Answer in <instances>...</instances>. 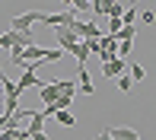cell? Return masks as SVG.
Masks as SVG:
<instances>
[{"mask_svg": "<svg viewBox=\"0 0 156 140\" xmlns=\"http://www.w3.org/2000/svg\"><path fill=\"white\" fill-rule=\"evenodd\" d=\"M54 35H58L61 51H64V54H73V58H76V51H80V38H76L70 29H54Z\"/></svg>", "mask_w": 156, "mask_h": 140, "instance_id": "1", "label": "cell"}, {"mask_svg": "<svg viewBox=\"0 0 156 140\" xmlns=\"http://www.w3.org/2000/svg\"><path fill=\"white\" fill-rule=\"evenodd\" d=\"M41 16L45 13H23V16H13L10 26H13V32H32V23H41Z\"/></svg>", "mask_w": 156, "mask_h": 140, "instance_id": "2", "label": "cell"}, {"mask_svg": "<svg viewBox=\"0 0 156 140\" xmlns=\"http://www.w3.org/2000/svg\"><path fill=\"white\" fill-rule=\"evenodd\" d=\"M38 96H41V102H45V105H54V102L61 99V86H58V80L45 83V86L38 89Z\"/></svg>", "mask_w": 156, "mask_h": 140, "instance_id": "3", "label": "cell"}, {"mask_svg": "<svg viewBox=\"0 0 156 140\" xmlns=\"http://www.w3.org/2000/svg\"><path fill=\"white\" fill-rule=\"evenodd\" d=\"M124 67H127V61L115 58V61H108V64H102V76H121Z\"/></svg>", "mask_w": 156, "mask_h": 140, "instance_id": "4", "label": "cell"}, {"mask_svg": "<svg viewBox=\"0 0 156 140\" xmlns=\"http://www.w3.org/2000/svg\"><path fill=\"white\" fill-rule=\"evenodd\" d=\"M76 80H80V93H83V96H93V93H96V89H93V80H89V70H86V67H80V70H76Z\"/></svg>", "mask_w": 156, "mask_h": 140, "instance_id": "5", "label": "cell"}, {"mask_svg": "<svg viewBox=\"0 0 156 140\" xmlns=\"http://www.w3.org/2000/svg\"><path fill=\"white\" fill-rule=\"evenodd\" d=\"M108 134H112V140H140L134 128H108Z\"/></svg>", "mask_w": 156, "mask_h": 140, "instance_id": "6", "label": "cell"}, {"mask_svg": "<svg viewBox=\"0 0 156 140\" xmlns=\"http://www.w3.org/2000/svg\"><path fill=\"white\" fill-rule=\"evenodd\" d=\"M16 86H19V93H23L26 86H38V89H41L45 83H41V80H38L35 73H26V70H23V76H19V83H16Z\"/></svg>", "mask_w": 156, "mask_h": 140, "instance_id": "7", "label": "cell"}, {"mask_svg": "<svg viewBox=\"0 0 156 140\" xmlns=\"http://www.w3.org/2000/svg\"><path fill=\"white\" fill-rule=\"evenodd\" d=\"M137 16H140V13H137V6H127V10H124V16H121V23H124V26H137V23H134Z\"/></svg>", "mask_w": 156, "mask_h": 140, "instance_id": "8", "label": "cell"}, {"mask_svg": "<svg viewBox=\"0 0 156 140\" xmlns=\"http://www.w3.org/2000/svg\"><path fill=\"white\" fill-rule=\"evenodd\" d=\"M54 118H58V124H64V128H73V124H76V118L70 115V111H58Z\"/></svg>", "mask_w": 156, "mask_h": 140, "instance_id": "9", "label": "cell"}, {"mask_svg": "<svg viewBox=\"0 0 156 140\" xmlns=\"http://www.w3.org/2000/svg\"><path fill=\"white\" fill-rule=\"evenodd\" d=\"M140 80H147V70L140 64H131V83H140Z\"/></svg>", "mask_w": 156, "mask_h": 140, "instance_id": "10", "label": "cell"}, {"mask_svg": "<svg viewBox=\"0 0 156 140\" xmlns=\"http://www.w3.org/2000/svg\"><path fill=\"white\" fill-rule=\"evenodd\" d=\"M137 19H140V26H153V23H156V13H153V10H144Z\"/></svg>", "mask_w": 156, "mask_h": 140, "instance_id": "11", "label": "cell"}, {"mask_svg": "<svg viewBox=\"0 0 156 140\" xmlns=\"http://www.w3.org/2000/svg\"><path fill=\"white\" fill-rule=\"evenodd\" d=\"M70 10H73V13H83V10H89V0H73V3H70Z\"/></svg>", "mask_w": 156, "mask_h": 140, "instance_id": "12", "label": "cell"}, {"mask_svg": "<svg viewBox=\"0 0 156 140\" xmlns=\"http://www.w3.org/2000/svg\"><path fill=\"white\" fill-rule=\"evenodd\" d=\"M118 86H121V93H131L134 83H131V76H118Z\"/></svg>", "mask_w": 156, "mask_h": 140, "instance_id": "13", "label": "cell"}, {"mask_svg": "<svg viewBox=\"0 0 156 140\" xmlns=\"http://www.w3.org/2000/svg\"><path fill=\"white\" fill-rule=\"evenodd\" d=\"M13 137H16V131H13V128H3V131H0V140H13Z\"/></svg>", "mask_w": 156, "mask_h": 140, "instance_id": "14", "label": "cell"}, {"mask_svg": "<svg viewBox=\"0 0 156 140\" xmlns=\"http://www.w3.org/2000/svg\"><path fill=\"white\" fill-rule=\"evenodd\" d=\"M0 76H3V70H0Z\"/></svg>", "mask_w": 156, "mask_h": 140, "instance_id": "15", "label": "cell"}]
</instances>
